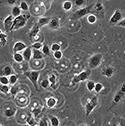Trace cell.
Here are the masks:
<instances>
[{
	"mask_svg": "<svg viewBox=\"0 0 125 126\" xmlns=\"http://www.w3.org/2000/svg\"><path fill=\"white\" fill-rule=\"evenodd\" d=\"M19 8H20V9L23 10V11H25V12H27L29 10V6H28V4L25 1H21V3H20V5H19Z\"/></svg>",
	"mask_w": 125,
	"mask_h": 126,
	"instance_id": "cell-29",
	"label": "cell"
},
{
	"mask_svg": "<svg viewBox=\"0 0 125 126\" xmlns=\"http://www.w3.org/2000/svg\"><path fill=\"white\" fill-rule=\"evenodd\" d=\"M32 55V49L30 47H27L23 51L22 56L23 58V60L26 62L30 61Z\"/></svg>",
	"mask_w": 125,
	"mask_h": 126,
	"instance_id": "cell-12",
	"label": "cell"
},
{
	"mask_svg": "<svg viewBox=\"0 0 125 126\" xmlns=\"http://www.w3.org/2000/svg\"><path fill=\"white\" fill-rule=\"evenodd\" d=\"M95 84L96 83L93 80H88L87 82V84H86V86H87V88L89 91L92 92L94 91Z\"/></svg>",
	"mask_w": 125,
	"mask_h": 126,
	"instance_id": "cell-27",
	"label": "cell"
},
{
	"mask_svg": "<svg viewBox=\"0 0 125 126\" xmlns=\"http://www.w3.org/2000/svg\"><path fill=\"white\" fill-rule=\"evenodd\" d=\"M26 121H27V123H28L30 126H35V124H36L35 119H34L33 117H30V116L28 117V119H27Z\"/></svg>",
	"mask_w": 125,
	"mask_h": 126,
	"instance_id": "cell-38",
	"label": "cell"
},
{
	"mask_svg": "<svg viewBox=\"0 0 125 126\" xmlns=\"http://www.w3.org/2000/svg\"><path fill=\"white\" fill-rule=\"evenodd\" d=\"M39 126H49L48 125V123H47V119L45 118H43L40 120L39 121Z\"/></svg>",
	"mask_w": 125,
	"mask_h": 126,
	"instance_id": "cell-40",
	"label": "cell"
},
{
	"mask_svg": "<svg viewBox=\"0 0 125 126\" xmlns=\"http://www.w3.org/2000/svg\"><path fill=\"white\" fill-rule=\"evenodd\" d=\"M125 18L124 13L120 10H116L114 13L111 16L109 19V23L113 25H116L119 21H120L122 19Z\"/></svg>",
	"mask_w": 125,
	"mask_h": 126,
	"instance_id": "cell-5",
	"label": "cell"
},
{
	"mask_svg": "<svg viewBox=\"0 0 125 126\" xmlns=\"http://www.w3.org/2000/svg\"><path fill=\"white\" fill-rule=\"evenodd\" d=\"M87 20L89 23H90V24H94L96 22V21H97V16L95 15L94 14H89L87 16Z\"/></svg>",
	"mask_w": 125,
	"mask_h": 126,
	"instance_id": "cell-24",
	"label": "cell"
},
{
	"mask_svg": "<svg viewBox=\"0 0 125 126\" xmlns=\"http://www.w3.org/2000/svg\"><path fill=\"white\" fill-rule=\"evenodd\" d=\"M56 103H57L56 99L54 97H52L47 98V100H46V106H47L48 108H53L54 107H55Z\"/></svg>",
	"mask_w": 125,
	"mask_h": 126,
	"instance_id": "cell-18",
	"label": "cell"
},
{
	"mask_svg": "<svg viewBox=\"0 0 125 126\" xmlns=\"http://www.w3.org/2000/svg\"><path fill=\"white\" fill-rule=\"evenodd\" d=\"M74 3L76 6L81 7L84 4V0H74Z\"/></svg>",
	"mask_w": 125,
	"mask_h": 126,
	"instance_id": "cell-42",
	"label": "cell"
},
{
	"mask_svg": "<svg viewBox=\"0 0 125 126\" xmlns=\"http://www.w3.org/2000/svg\"><path fill=\"white\" fill-rule=\"evenodd\" d=\"M17 91H18V88H17V86H12V88H10V93L12 94H13V95H15V94H17Z\"/></svg>",
	"mask_w": 125,
	"mask_h": 126,
	"instance_id": "cell-43",
	"label": "cell"
},
{
	"mask_svg": "<svg viewBox=\"0 0 125 126\" xmlns=\"http://www.w3.org/2000/svg\"><path fill=\"white\" fill-rule=\"evenodd\" d=\"M48 27L49 28L52 30H56L59 28L60 27V21L59 19L57 17H51L50 21L48 23Z\"/></svg>",
	"mask_w": 125,
	"mask_h": 126,
	"instance_id": "cell-10",
	"label": "cell"
},
{
	"mask_svg": "<svg viewBox=\"0 0 125 126\" xmlns=\"http://www.w3.org/2000/svg\"><path fill=\"white\" fill-rule=\"evenodd\" d=\"M9 84L10 85H14V84H15L17 82V80H18V78H17V76H16L15 74H12V75H10L9 76Z\"/></svg>",
	"mask_w": 125,
	"mask_h": 126,
	"instance_id": "cell-28",
	"label": "cell"
},
{
	"mask_svg": "<svg viewBox=\"0 0 125 126\" xmlns=\"http://www.w3.org/2000/svg\"><path fill=\"white\" fill-rule=\"evenodd\" d=\"M88 78V74L87 71H82L79 74H78L77 76H76L74 77V78L73 79V83L74 84H76L78 82H84L85 80H87Z\"/></svg>",
	"mask_w": 125,
	"mask_h": 126,
	"instance_id": "cell-8",
	"label": "cell"
},
{
	"mask_svg": "<svg viewBox=\"0 0 125 126\" xmlns=\"http://www.w3.org/2000/svg\"><path fill=\"white\" fill-rule=\"evenodd\" d=\"M27 47V45L22 41H17L13 45V51L14 53H17V52H21L25 49Z\"/></svg>",
	"mask_w": 125,
	"mask_h": 126,
	"instance_id": "cell-11",
	"label": "cell"
},
{
	"mask_svg": "<svg viewBox=\"0 0 125 126\" xmlns=\"http://www.w3.org/2000/svg\"><path fill=\"white\" fill-rule=\"evenodd\" d=\"M1 32H1V29H0V34H1Z\"/></svg>",
	"mask_w": 125,
	"mask_h": 126,
	"instance_id": "cell-47",
	"label": "cell"
},
{
	"mask_svg": "<svg viewBox=\"0 0 125 126\" xmlns=\"http://www.w3.org/2000/svg\"><path fill=\"white\" fill-rule=\"evenodd\" d=\"M13 59L17 63H21L24 61L22 54L21 53H19V52L14 53V54H13Z\"/></svg>",
	"mask_w": 125,
	"mask_h": 126,
	"instance_id": "cell-20",
	"label": "cell"
},
{
	"mask_svg": "<svg viewBox=\"0 0 125 126\" xmlns=\"http://www.w3.org/2000/svg\"><path fill=\"white\" fill-rule=\"evenodd\" d=\"M7 43V35L1 32L0 34V45L1 47L5 46Z\"/></svg>",
	"mask_w": 125,
	"mask_h": 126,
	"instance_id": "cell-23",
	"label": "cell"
},
{
	"mask_svg": "<svg viewBox=\"0 0 125 126\" xmlns=\"http://www.w3.org/2000/svg\"><path fill=\"white\" fill-rule=\"evenodd\" d=\"M116 25L118 26H120V27H122V28H125V18L122 19L120 21H119Z\"/></svg>",
	"mask_w": 125,
	"mask_h": 126,
	"instance_id": "cell-44",
	"label": "cell"
},
{
	"mask_svg": "<svg viewBox=\"0 0 125 126\" xmlns=\"http://www.w3.org/2000/svg\"><path fill=\"white\" fill-rule=\"evenodd\" d=\"M0 126H1V123H0Z\"/></svg>",
	"mask_w": 125,
	"mask_h": 126,
	"instance_id": "cell-48",
	"label": "cell"
},
{
	"mask_svg": "<svg viewBox=\"0 0 125 126\" xmlns=\"http://www.w3.org/2000/svg\"><path fill=\"white\" fill-rule=\"evenodd\" d=\"M16 1H17V0H7V3H8L9 5H10V6L14 5L16 3Z\"/></svg>",
	"mask_w": 125,
	"mask_h": 126,
	"instance_id": "cell-45",
	"label": "cell"
},
{
	"mask_svg": "<svg viewBox=\"0 0 125 126\" xmlns=\"http://www.w3.org/2000/svg\"><path fill=\"white\" fill-rule=\"evenodd\" d=\"M50 19L51 17L50 16H43V17H41L39 18L37 21V25L39 26V28H42L43 26L48 25V23L50 22Z\"/></svg>",
	"mask_w": 125,
	"mask_h": 126,
	"instance_id": "cell-15",
	"label": "cell"
},
{
	"mask_svg": "<svg viewBox=\"0 0 125 126\" xmlns=\"http://www.w3.org/2000/svg\"><path fill=\"white\" fill-rule=\"evenodd\" d=\"M42 53H43L44 55H45V56H51V54H50V49L47 45L45 44L43 45V47H42Z\"/></svg>",
	"mask_w": 125,
	"mask_h": 126,
	"instance_id": "cell-26",
	"label": "cell"
},
{
	"mask_svg": "<svg viewBox=\"0 0 125 126\" xmlns=\"http://www.w3.org/2000/svg\"><path fill=\"white\" fill-rule=\"evenodd\" d=\"M24 75L25 77H27L29 80L32 83V84L34 85L35 88L37 90H39L38 88V79L39 78L40 72L39 71H26L24 73Z\"/></svg>",
	"mask_w": 125,
	"mask_h": 126,
	"instance_id": "cell-4",
	"label": "cell"
},
{
	"mask_svg": "<svg viewBox=\"0 0 125 126\" xmlns=\"http://www.w3.org/2000/svg\"><path fill=\"white\" fill-rule=\"evenodd\" d=\"M39 31H40L39 26L37 25V23H35V25L32 27V28L30 29V30L29 33H28L29 37L30 38H36V36L38 35Z\"/></svg>",
	"mask_w": 125,
	"mask_h": 126,
	"instance_id": "cell-13",
	"label": "cell"
},
{
	"mask_svg": "<svg viewBox=\"0 0 125 126\" xmlns=\"http://www.w3.org/2000/svg\"><path fill=\"white\" fill-rule=\"evenodd\" d=\"M125 84H122L118 88V91L115 94L114 97L113 99V102L114 104H118L120 101L122 100L123 97H125Z\"/></svg>",
	"mask_w": 125,
	"mask_h": 126,
	"instance_id": "cell-7",
	"label": "cell"
},
{
	"mask_svg": "<svg viewBox=\"0 0 125 126\" xmlns=\"http://www.w3.org/2000/svg\"><path fill=\"white\" fill-rule=\"evenodd\" d=\"M48 81H49L50 83H51L52 85H54L56 82V76H55L54 74H52V75L49 77V78H48Z\"/></svg>",
	"mask_w": 125,
	"mask_h": 126,
	"instance_id": "cell-37",
	"label": "cell"
},
{
	"mask_svg": "<svg viewBox=\"0 0 125 126\" xmlns=\"http://www.w3.org/2000/svg\"><path fill=\"white\" fill-rule=\"evenodd\" d=\"M16 110L15 108H7L6 110H4V116L8 118L10 117H13L15 115Z\"/></svg>",
	"mask_w": 125,
	"mask_h": 126,
	"instance_id": "cell-17",
	"label": "cell"
},
{
	"mask_svg": "<svg viewBox=\"0 0 125 126\" xmlns=\"http://www.w3.org/2000/svg\"><path fill=\"white\" fill-rule=\"evenodd\" d=\"M41 108H35V109H34V110H32V113L33 114H34V116L36 117H37L38 115L41 113Z\"/></svg>",
	"mask_w": 125,
	"mask_h": 126,
	"instance_id": "cell-41",
	"label": "cell"
},
{
	"mask_svg": "<svg viewBox=\"0 0 125 126\" xmlns=\"http://www.w3.org/2000/svg\"><path fill=\"white\" fill-rule=\"evenodd\" d=\"M61 45L59 44H58V43H53V44L51 45V50L53 52L56 51L61 50Z\"/></svg>",
	"mask_w": 125,
	"mask_h": 126,
	"instance_id": "cell-36",
	"label": "cell"
},
{
	"mask_svg": "<svg viewBox=\"0 0 125 126\" xmlns=\"http://www.w3.org/2000/svg\"><path fill=\"white\" fill-rule=\"evenodd\" d=\"M3 73L5 76H10L13 74V69L9 65H6L3 68Z\"/></svg>",
	"mask_w": 125,
	"mask_h": 126,
	"instance_id": "cell-25",
	"label": "cell"
},
{
	"mask_svg": "<svg viewBox=\"0 0 125 126\" xmlns=\"http://www.w3.org/2000/svg\"><path fill=\"white\" fill-rule=\"evenodd\" d=\"M0 84L3 85H8L9 84V79L7 76H0Z\"/></svg>",
	"mask_w": 125,
	"mask_h": 126,
	"instance_id": "cell-33",
	"label": "cell"
},
{
	"mask_svg": "<svg viewBox=\"0 0 125 126\" xmlns=\"http://www.w3.org/2000/svg\"><path fill=\"white\" fill-rule=\"evenodd\" d=\"M104 9V6L103 3H96L94 6V10L96 12L100 13L101 11H103Z\"/></svg>",
	"mask_w": 125,
	"mask_h": 126,
	"instance_id": "cell-30",
	"label": "cell"
},
{
	"mask_svg": "<svg viewBox=\"0 0 125 126\" xmlns=\"http://www.w3.org/2000/svg\"><path fill=\"white\" fill-rule=\"evenodd\" d=\"M103 56L100 53L94 54L89 58L88 61V65L91 69H95L100 66L103 61Z\"/></svg>",
	"mask_w": 125,
	"mask_h": 126,
	"instance_id": "cell-1",
	"label": "cell"
},
{
	"mask_svg": "<svg viewBox=\"0 0 125 126\" xmlns=\"http://www.w3.org/2000/svg\"><path fill=\"white\" fill-rule=\"evenodd\" d=\"M32 54H33L32 58L34 60H41L43 58L44 54L40 50L32 49Z\"/></svg>",
	"mask_w": 125,
	"mask_h": 126,
	"instance_id": "cell-16",
	"label": "cell"
},
{
	"mask_svg": "<svg viewBox=\"0 0 125 126\" xmlns=\"http://www.w3.org/2000/svg\"><path fill=\"white\" fill-rule=\"evenodd\" d=\"M91 6L77 10L72 16V19H79L84 17L86 15H87L88 14L91 12Z\"/></svg>",
	"mask_w": 125,
	"mask_h": 126,
	"instance_id": "cell-6",
	"label": "cell"
},
{
	"mask_svg": "<svg viewBox=\"0 0 125 126\" xmlns=\"http://www.w3.org/2000/svg\"><path fill=\"white\" fill-rule=\"evenodd\" d=\"M104 76L109 78H111L114 74H115V69L113 67V66H107L104 68L103 71Z\"/></svg>",
	"mask_w": 125,
	"mask_h": 126,
	"instance_id": "cell-14",
	"label": "cell"
},
{
	"mask_svg": "<svg viewBox=\"0 0 125 126\" xmlns=\"http://www.w3.org/2000/svg\"><path fill=\"white\" fill-rule=\"evenodd\" d=\"M98 104V99L96 96H94L87 102L85 105V116L88 117L91 112L95 109Z\"/></svg>",
	"mask_w": 125,
	"mask_h": 126,
	"instance_id": "cell-3",
	"label": "cell"
},
{
	"mask_svg": "<svg viewBox=\"0 0 125 126\" xmlns=\"http://www.w3.org/2000/svg\"><path fill=\"white\" fill-rule=\"evenodd\" d=\"M53 56H54V58H55V59H56V60H61L62 57V51H61V50L54 51L53 54Z\"/></svg>",
	"mask_w": 125,
	"mask_h": 126,
	"instance_id": "cell-35",
	"label": "cell"
},
{
	"mask_svg": "<svg viewBox=\"0 0 125 126\" xmlns=\"http://www.w3.org/2000/svg\"><path fill=\"white\" fill-rule=\"evenodd\" d=\"M50 121L52 126H59L60 124V121L59 118L56 116H52L50 115Z\"/></svg>",
	"mask_w": 125,
	"mask_h": 126,
	"instance_id": "cell-21",
	"label": "cell"
},
{
	"mask_svg": "<svg viewBox=\"0 0 125 126\" xmlns=\"http://www.w3.org/2000/svg\"><path fill=\"white\" fill-rule=\"evenodd\" d=\"M11 13H12L11 15L13 16L14 18H15L17 16L21 15V10L20 9V8L18 6H13Z\"/></svg>",
	"mask_w": 125,
	"mask_h": 126,
	"instance_id": "cell-19",
	"label": "cell"
},
{
	"mask_svg": "<svg viewBox=\"0 0 125 126\" xmlns=\"http://www.w3.org/2000/svg\"><path fill=\"white\" fill-rule=\"evenodd\" d=\"M43 45L42 44V43L41 42H35L30 47L32 49H38V50H40L41 48L43 47Z\"/></svg>",
	"mask_w": 125,
	"mask_h": 126,
	"instance_id": "cell-34",
	"label": "cell"
},
{
	"mask_svg": "<svg viewBox=\"0 0 125 126\" xmlns=\"http://www.w3.org/2000/svg\"><path fill=\"white\" fill-rule=\"evenodd\" d=\"M27 23V19L25 18L23 15H21L20 16H18L13 19V23L12 28H11V31H16L18 30L19 29L23 28L25 26Z\"/></svg>",
	"mask_w": 125,
	"mask_h": 126,
	"instance_id": "cell-2",
	"label": "cell"
},
{
	"mask_svg": "<svg viewBox=\"0 0 125 126\" xmlns=\"http://www.w3.org/2000/svg\"><path fill=\"white\" fill-rule=\"evenodd\" d=\"M49 85H50V82L48 81V79H46L42 80V82H41V86L42 88H47Z\"/></svg>",
	"mask_w": 125,
	"mask_h": 126,
	"instance_id": "cell-39",
	"label": "cell"
},
{
	"mask_svg": "<svg viewBox=\"0 0 125 126\" xmlns=\"http://www.w3.org/2000/svg\"><path fill=\"white\" fill-rule=\"evenodd\" d=\"M62 7L63 10H65V11H69L73 7V3L70 1H65L62 3Z\"/></svg>",
	"mask_w": 125,
	"mask_h": 126,
	"instance_id": "cell-22",
	"label": "cell"
},
{
	"mask_svg": "<svg viewBox=\"0 0 125 126\" xmlns=\"http://www.w3.org/2000/svg\"><path fill=\"white\" fill-rule=\"evenodd\" d=\"M87 126V125H82V126Z\"/></svg>",
	"mask_w": 125,
	"mask_h": 126,
	"instance_id": "cell-46",
	"label": "cell"
},
{
	"mask_svg": "<svg viewBox=\"0 0 125 126\" xmlns=\"http://www.w3.org/2000/svg\"><path fill=\"white\" fill-rule=\"evenodd\" d=\"M103 89V85L101 83L98 82V83H96V84H95L94 91H95V92H96V93H100Z\"/></svg>",
	"mask_w": 125,
	"mask_h": 126,
	"instance_id": "cell-32",
	"label": "cell"
},
{
	"mask_svg": "<svg viewBox=\"0 0 125 126\" xmlns=\"http://www.w3.org/2000/svg\"><path fill=\"white\" fill-rule=\"evenodd\" d=\"M0 91L3 93V94H8L10 91V88L8 85H3L0 84Z\"/></svg>",
	"mask_w": 125,
	"mask_h": 126,
	"instance_id": "cell-31",
	"label": "cell"
},
{
	"mask_svg": "<svg viewBox=\"0 0 125 126\" xmlns=\"http://www.w3.org/2000/svg\"><path fill=\"white\" fill-rule=\"evenodd\" d=\"M13 17L12 15H9L7 16L6 19H4L3 21V26H4V28L5 30L7 32L11 31V28H12V25H13Z\"/></svg>",
	"mask_w": 125,
	"mask_h": 126,
	"instance_id": "cell-9",
	"label": "cell"
}]
</instances>
